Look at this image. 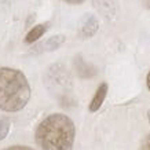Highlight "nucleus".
Masks as SVG:
<instances>
[{
  "mask_svg": "<svg viewBox=\"0 0 150 150\" xmlns=\"http://www.w3.org/2000/svg\"><path fill=\"white\" fill-rule=\"evenodd\" d=\"M76 128L72 118L62 113L46 117L36 129V143L41 150H72Z\"/></svg>",
  "mask_w": 150,
  "mask_h": 150,
  "instance_id": "f257e3e1",
  "label": "nucleus"
},
{
  "mask_svg": "<svg viewBox=\"0 0 150 150\" xmlns=\"http://www.w3.org/2000/svg\"><path fill=\"white\" fill-rule=\"evenodd\" d=\"M30 99V87L22 72L13 68H0V109L19 112Z\"/></svg>",
  "mask_w": 150,
  "mask_h": 150,
  "instance_id": "f03ea898",
  "label": "nucleus"
},
{
  "mask_svg": "<svg viewBox=\"0 0 150 150\" xmlns=\"http://www.w3.org/2000/svg\"><path fill=\"white\" fill-rule=\"evenodd\" d=\"M98 30V21L94 15H86L80 25V33L83 37H91Z\"/></svg>",
  "mask_w": 150,
  "mask_h": 150,
  "instance_id": "7ed1b4c3",
  "label": "nucleus"
},
{
  "mask_svg": "<svg viewBox=\"0 0 150 150\" xmlns=\"http://www.w3.org/2000/svg\"><path fill=\"white\" fill-rule=\"evenodd\" d=\"M106 94H108V84H106V83H102V84L98 87L95 95H94L92 100L90 102V106H88V109H90L91 113H94V112L100 109V106L103 105V100H105V98H106Z\"/></svg>",
  "mask_w": 150,
  "mask_h": 150,
  "instance_id": "20e7f679",
  "label": "nucleus"
},
{
  "mask_svg": "<svg viewBox=\"0 0 150 150\" xmlns=\"http://www.w3.org/2000/svg\"><path fill=\"white\" fill-rule=\"evenodd\" d=\"M46 30H47V25H44V23H41V25H36L35 28H32V29L29 30V33H28L26 37H25V41H26L28 44L35 43V41L39 40V39L46 33Z\"/></svg>",
  "mask_w": 150,
  "mask_h": 150,
  "instance_id": "39448f33",
  "label": "nucleus"
},
{
  "mask_svg": "<svg viewBox=\"0 0 150 150\" xmlns=\"http://www.w3.org/2000/svg\"><path fill=\"white\" fill-rule=\"evenodd\" d=\"M65 40V37L62 36V35H59V36H54V37H51L48 41H46L43 46H44V48H46L47 51H52L55 50V48H58L62 43H64Z\"/></svg>",
  "mask_w": 150,
  "mask_h": 150,
  "instance_id": "423d86ee",
  "label": "nucleus"
},
{
  "mask_svg": "<svg viewBox=\"0 0 150 150\" xmlns=\"http://www.w3.org/2000/svg\"><path fill=\"white\" fill-rule=\"evenodd\" d=\"M10 131V120L6 117L0 118V141H3Z\"/></svg>",
  "mask_w": 150,
  "mask_h": 150,
  "instance_id": "0eeeda50",
  "label": "nucleus"
},
{
  "mask_svg": "<svg viewBox=\"0 0 150 150\" xmlns=\"http://www.w3.org/2000/svg\"><path fill=\"white\" fill-rule=\"evenodd\" d=\"M139 150H150V134L146 135V138L142 141V145Z\"/></svg>",
  "mask_w": 150,
  "mask_h": 150,
  "instance_id": "6e6552de",
  "label": "nucleus"
},
{
  "mask_svg": "<svg viewBox=\"0 0 150 150\" xmlns=\"http://www.w3.org/2000/svg\"><path fill=\"white\" fill-rule=\"evenodd\" d=\"M4 150H33L26 146H11V147H6Z\"/></svg>",
  "mask_w": 150,
  "mask_h": 150,
  "instance_id": "1a4fd4ad",
  "label": "nucleus"
},
{
  "mask_svg": "<svg viewBox=\"0 0 150 150\" xmlns=\"http://www.w3.org/2000/svg\"><path fill=\"white\" fill-rule=\"evenodd\" d=\"M64 1L69 3V4H80V3H83L84 0H64Z\"/></svg>",
  "mask_w": 150,
  "mask_h": 150,
  "instance_id": "9d476101",
  "label": "nucleus"
},
{
  "mask_svg": "<svg viewBox=\"0 0 150 150\" xmlns=\"http://www.w3.org/2000/svg\"><path fill=\"white\" fill-rule=\"evenodd\" d=\"M146 86H147V88L150 90V72L147 73V77H146Z\"/></svg>",
  "mask_w": 150,
  "mask_h": 150,
  "instance_id": "9b49d317",
  "label": "nucleus"
},
{
  "mask_svg": "<svg viewBox=\"0 0 150 150\" xmlns=\"http://www.w3.org/2000/svg\"><path fill=\"white\" fill-rule=\"evenodd\" d=\"M147 117H149V121H150V110H149V113H147Z\"/></svg>",
  "mask_w": 150,
  "mask_h": 150,
  "instance_id": "f8f14e48",
  "label": "nucleus"
}]
</instances>
